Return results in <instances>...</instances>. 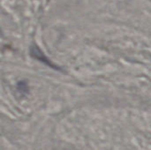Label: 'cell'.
<instances>
[{
	"mask_svg": "<svg viewBox=\"0 0 151 150\" xmlns=\"http://www.w3.org/2000/svg\"><path fill=\"white\" fill-rule=\"evenodd\" d=\"M30 56L32 57H34L35 59L38 60L39 62L42 63L43 65L52 68V69H55V70H58V71H60V67H58V65H56L55 64H53L50 59L49 57H47L45 56V54L42 51V50L37 47L36 45H33L31 46L30 48Z\"/></svg>",
	"mask_w": 151,
	"mask_h": 150,
	"instance_id": "cell-1",
	"label": "cell"
},
{
	"mask_svg": "<svg viewBox=\"0 0 151 150\" xmlns=\"http://www.w3.org/2000/svg\"><path fill=\"white\" fill-rule=\"evenodd\" d=\"M17 88L19 92H22V93H27V90H28V88H27V85L26 84L25 81H19L18 84H17Z\"/></svg>",
	"mask_w": 151,
	"mask_h": 150,
	"instance_id": "cell-2",
	"label": "cell"
}]
</instances>
